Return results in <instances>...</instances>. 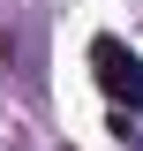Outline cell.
Here are the masks:
<instances>
[{
	"label": "cell",
	"instance_id": "6da1fadb",
	"mask_svg": "<svg viewBox=\"0 0 143 151\" xmlns=\"http://www.w3.org/2000/svg\"><path fill=\"white\" fill-rule=\"evenodd\" d=\"M90 68H98V91L113 98V136H143V60L121 38H98L90 45Z\"/></svg>",
	"mask_w": 143,
	"mask_h": 151
}]
</instances>
